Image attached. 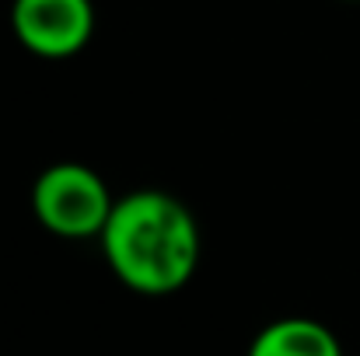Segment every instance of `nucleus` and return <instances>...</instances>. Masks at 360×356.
Listing matches in <instances>:
<instances>
[{
	"label": "nucleus",
	"mask_w": 360,
	"mask_h": 356,
	"mask_svg": "<svg viewBox=\"0 0 360 356\" xmlns=\"http://www.w3.org/2000/svg\"><path fill=\"white\" fill-rule=\"evenodd\" d=\"M98 241L112 276L143 297L182 290L203 258V235L193 210L161 189L120 196Z\"/></svg>",
	"instance_id": "1"
},
{
	"label": "nucleus",
	"mask_w": 360,
	"mask_h": 356,
	"mask_svg": "<svg viewBox=\"0 0 360 356\" xmlns=\"http://www.w3.org/2000/svg\"><path fill=\"white\" fill-rule=\"evenodd\" d=\"M112 192L105 178L81 164V161H60L39 171L32 185V210L35 220L56 237L84 241L102 237L109 217H112Z\"/></svg>",
	"instance_id": "2"
},
{
	"label": "nucleus",
	"mask_w": 360,
	"mask_h": 356,
	"mask_svg": "<svg viewBox=\"0 0 360 356\" xmlns=\"http://www.w3.org/2000/svg\"><path fill=\"white\" fill-rule=\"evenodd\" d=\"M11 28L39 60H70L95 35L91 0H14Z\"/></svg>",
	"instance_id": "3"
},
{
	"label": "nucleus",
	"mask_w": 360,
	"mask_h": 356,
	"mask_svg": "<svg viewBox=\"0 0 360 356\" xmlns=\"http://www.w3.org/2000/svg\"><path fill=\"white\" fill-rule=\"evenodd\" d=\"M245 356H343V346L315 318H276L259 329Z\"/></svg>",
	"instance_id": "4"
}]
</instances>
